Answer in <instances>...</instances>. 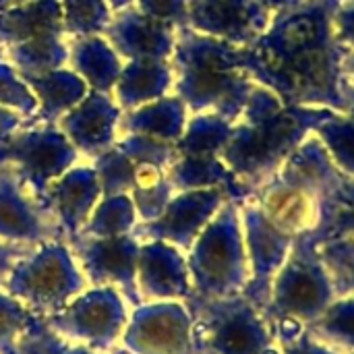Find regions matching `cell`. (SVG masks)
Returning a JSON list of instances; mask_svg holds the SVG:
<instances>
[{
  "label": "cell",
  "mask_w": 354,
  "mask_h": 354,
  "mask_svg": "<svg viewBox=\"0 0 354 354\" xmlns=\"http://www.w3.org/2000/svg\"><path fill=\"white\" fill-rule=\"evenodd\" d=\"M342 48L332 31V0H301L272 15L243 48V68L282 102L342 112Z\"/></svg>",
  "instance_id": "obj_1"
},
{
  "label": "cell",
  "mask_w": 354,
  "mask_h": 354,
  "mask_svg": "<svg viewBox=\"0 0 354 354\" xmlns=\"http://www.w3.org/2000/svg\"><path fill=\"white\" fill-rule=\"evenodd\" d=\"M328 108L282 102L272 89L255 83L220 160L232 172L245 197L259 191L286 160L309 139Z\"/></svg>",
  "instance_id": "obj_2"
},
{
  "label": "cell",
  "mask_w": 354,
  "mask_h": 354,
  "mask_svg": "<svg viewBox=\"0 0 354 354\" xmlns=\"http://www.w3.org/2000/svg\"><path fill=\"white\" fill-rule=\"evenodd\" d=\"M170 68V93L187 106L189 114L212 112L230 122L239 118L255 85L243 68L241 46L189 25L176 27Z\"/></svg>",
  "instance_id": "obj_3"
},
{
  "label": "cell",
  "mask_w": 354,
  "mask_h": 354,
  "mask_svg": "<svg viewBox=\"0 0 354 354\" xmlns=\"http://www.w3.org/2000/svg\"><path fill=\"white\" fill-rule=\"evenodd\" d=\"M346 183L315 135L286 160L259 191L249 195L263 216L295 241L319 234L326 212Z\"/></svg>",
  "instance_id": "obj_4"
},
{
  "label": "cell",
  "mask_w": 354,
  "mask_h": 354,
  "mask_svg": "<svg viewBox=\"0 0 354 354\" xmlns=\"http://www.w3.org/2000/svg\"><path fill=\"white\" fill-rule=\"evenodd\" d=\"M338 297L315 234L295 241L274 276L263 311L276 328H307Z\"/></svg>",
  "instance_id": "obj_5"
},
{
  "label": "cell",
  "mask_w": 354,
  "mask_h": 354,
  "mask_svg": "<svg viewBox=\"0 0 354 354\" xmlns=\"http://www.w3.org/2000/svg\"><path fill=\"white\" fill-rule=\"evenodd\" d=\"M185 255L195 299L209 301L243 295L251 272L239 201L228 199Z\"/></svg>",
  "instance_id": "obj_6"
},
{
  "label": "cell",
  "mask_w": 354,
  "mask_h": 354,
  "mask_svg": "<svg viewBox=\"0 0 354 354\" xmlns=\"http://www.w3.org/2000/svg\"><path fill=\"white\" fill-rule=\"evenodd\" d=\"M0 58L23 79L68 64L60 0H31L0 10Z\"/></svg>",
  "instance_id": "obj_7"
},
{
  "label": "cell",
  "mask_w": 354,
  "mask_h": 354,
  "mask_svg": "<svg viewBox=\"0 0 354 354\" xmlns=\"http://www.w3.org/2000/svg\"><path fill=\"white\" fill-rule=\"evenodd\" d=\"M195 346L201 354H280L266 311L245 292L226 299H189Z\"/></svg>",
  "instance_id": "obj_8"
},
{
  "label": "cell",
  "mask_w": 354,
  "mask_h": 354,
  "mask_svg": "<svg viewBox=\"0 0 354 354\" xmlns=\"http://www.w3.org/2000/svg\"><path fill=\"white\" fill-rule=\"evenodd\" d=\"M87 280L66 241L33 247L12 268L4 290L39 319L60 311L87 288Z\"/></svg>",
  "instance_id": "obj_9"
},
{
  "label": "cell",
  "mask_w": 354,
  "mask_h": 354,
  "mask_svg": "<svg viewBox=\"0 0 354 354\" xmlns=\"http://www.w3.org/2000/svg\"><path fill=\"white\" fill-rule=\"evenodd\" d=\"M131 305L108 286H87L60 311L39 319L50 332L87 346L100 354L114 353L120 346Z\"/></svg>",
  "instance_id": "obj_10"
},
{
  "label": "cell",
  "mask_w": 354,
  "mask_h": 354,
  "mask_svg": "<svg viewBox=\"0 0 354 354\" xmlns=\"http://www.w3.org/2000/svg\"><path fill=\"white\" fill-rule=\"evenodd\" d=\"M79 162V151L52 122L25 120L0 139V164L12 166L41 197L58 176Z\"/></svg>",
  "instance_id": "obj_11"
},
{
  "label": "cell",
  "mask_w": 354,
  "mask_h": 354,
  "mask_svg": "<svg viewBox=\"0 0 354 354\" xmlns=\"http://www.w3.org/2000/svg\"><path fill=\"white\" fill-rule=\"evenodd\" d=\"M131 354H195V326L187 303H141L131 309L120 340Z\"/></svg>",
  "instance_id": "obj_12"
},
{
  "label": "cell",
  "mask_w": 354,
  "mask_h": 354,
  "mask_svg": "<svg viewBox=\"0 0 354 354\" xmlns=\"http://www.w3.org/2000/svg\"><path fill=\"white\" fill-rule=\"evenodd\" d=\"M0 241L25 247L66 241L46 199L8 164H0Z\"/></svg>",
  "instance_id": "obj_13"
},
{
  "label": "cell",
  "mask_w": 354,
  "mask_h": 354,
  "mask_svg": "<svg viewBox=\"0 0 354 354\" xmlns=\"http://www.w3.org/2000/svg\"><path fill=\"white\" fill-rule=\"evenodd\" d=\"M66 243L89 286L116 288L127 299L131 309L141 305L135 286L141 241L135 234L112 239L75 236Z\"/></svg>",
  "instance_id": "obj_14"
},
{
  "label": "cell",
  "mask_w": 354,
  "mask_h": 354,
  "mask_svg": "<svg viewBox=\"0 0 354 354\" xmlns=\"http://www.w3.org/2000/svg\"><path fill=\"white\" fill-rule=\"evenodd\" d=\"M228 199L224 189L174 193L166 209L151 222H139L133 234L139 241H164L187 253Z\"/></svg>",
  "instance_id": "obj_15"
},
{
  "label": "cell",
  "mask_w": 354,
  "mask_h": 354,
  "mask_svg": "<svg viewBox=\"0 0 354 354\" xmlns=\"http://www.w3.org/2000/svg\"><path fill=\"white\" fill-rule=\"evenodd\" d=\"M239 212H241L245 249H247L249 272H251L245 295L263 309L270 292V284L278 274V270L282 268V263L286 261L295 245V239L284 234L280 228H276L251 197L239 201Z\"/></svg>",
  "instance_id": "obj_16"
},
{
  "label": "cell",
  "mask_w": 354,
  "mask_h": 354,
  "mask_svg": "<svg viewBox=\"0 0 354 354\" xmlns=\"http://www.w3.org/2000/svg\"><path fill=\"white\" fill-rule=\"evenodd\" d=\"M135 286L141 303L193 299L187 255L164 241H141Z\"/></svg>",
  "instance_id": "obj_17"
},
{
  "label": "cell",
  "mask_w": 354,
  "mask_h": 354,
  "mask_svg": "<svg viewBox=\"0 0 354 354\" xmlns=\"http://www.w3.org/2000/svg\"><path fill=\"white\" fill-rule=\"evenodd\" d=\"M272 15L257 0H187V25L241 48L268 27Z\"/></svg>",
  "instance_id": "obj_18"
},
{
  "label": "cell",
  "mask_w": 354,
  "mask_h": 354,
  "mask_svg": "<svg viewBox=\"0 0 354 354\" xmlns=\"http://www.w3.org/2000/svg\"><path fill=\"white\" fill-rule=\"evenodd\" d=\"M102 35L122 62L137 58L170 62L176 41V25L151 19L133 4L114 12Z\"/></svg>",
  "instance_id": "obj_19"
},
{
  "label": "cell",
  "mask_w": 354,
  "mask_h": 354,
  "mask_svg": "<svg viewBox=\"0 0 354 354\" xmlns=\"http://www.w3.org/2000/svg\"><path fill=\"white\" fill-rule=\"evenodd\" d=\"M120 108L104 91L89 89L87 95L56 120L58 131L71 141L79 156L93 160L116 143Z\"/></svg>",
  "instance_id": "obj_20"
},
{
  "label": "cell",
  "mask_w": 354,
  "mask_h": 354,
  "mask_svg": "<svg viewBox=\"0 0 354 354\" xmlns=\"http://www.w3.org/2000/svg\"><path fill=\"white\" fill-rule=\"evenodd\" d=\"M44 199L58 220L64 239H75L83 230L95 203L102 199L93 166L75 164L46 189Z\"/></svg>",
  "instance_id": "obj_21"
},
{
  "label": "cell",
  "mask_w": 354,
  "mask_h": 354,
  "mask_svg": "<svg viewBox=\"0 0 354 354\" xmlns=\"http://www.w3.org/2000/svg\"><path fill=\"white\" fill-rule=\"evenodd\" d=\"M172 91V68L170 62L162 60H129L114 83L112 97L120 112L135 110L143 104L170 95Z\"/></svg>",
  "instance_id": "obj_22"
},
{
  "label": "cell",
  "mask_w": 354,
  "mask_h": 354,
  "mask_svg": "<svg viewBox=\"0 0 354 354\" xmlns=\"http://www.w3.org/2000/svg\"><path fill=\"white\" fill-rule=\"evenodd\" d=\"M120 56L104 39V35L68 37V68L75 71L89 89L112 95L114 83L122 71Z\"/></svg>",
  "instance_id": "obj_23"
},
{
  "label": "cell",
  "mask_w": 354,
  "mask_h": 354,
  "mask_svg": "<svg viewBox=\"0 0 354 354\" xmlns=\"http://www.w3.org/2000/svg\"><path fill=\"white\" fill-rule=\"evenodd\" d=\"M187 118H189L187 106L176 95L170 93L149 104H143L135 110L120 112L116 137L137 133V135H147V137L176 143L185 131Z\"/></svg>",
  "instance_id": "obj_24"
},
{
  "label": "cell",
  "mask_w": 354,
  "mask_h": 354,
  "mask_svg": "<svg viewBox=\"0 0 354 354\" xmlns=\"http://www.w3.org/2000/svg\"><path fill=\"white\" fill-rule=\"evenodd\" d=\"M27 85L37 97V114L29 122H52L66 114L71 108H75L89 91L87 83L68 66L37 75V77H25Z\"/></svg>",
  "instance_id": "obj_25"
},
{
  "label": "cell",
  "mask_w": 354,
  "mask_h": 354,
  "mask_svg": "<svg viewBox=\"0 0 354 354\" xmlns=\"http://www.w3.org/2000/svg\"><path fill=\"white\" fill-rule=\"evenodd\" d=\"M174 193L197 189H224L230 199H245L232 172L218 156H178L166 170Z\"/></svg>",
  "instance_id": "obj_26"
},
{
  "label": "cell",
  "mask_w": 354,
  "mask_h": 354,
  "mask_svg": "<svg viewBox=\"0 0 354 354\" xmlns=\"http://www.w3.org/2000/svg\"><path fill=\"white\" fill-rule=\"evenodd\" d=\"M234 122L212 114H189L180 139L174 143L178 156H220L232 135Z\"/></svg>",
  "instance_id": "obj_27"
},
{
  "label": "cell",
  "mask_w": 354,
  "mask_h": 354,
  "mask_svg": "<svg viewBox=\"0 0 354 354\" xmlns=\"http://www.w3.org/2000/svg\"><path fill=\"white\" fill-rule=\"evenodd\" d=\"M137 224L139 218L131 195L127 193L106 195L95 203L83 230L77 236H95V239L124 236V234H133Z\"/></svg>",
  "instance_id": "obj_28"
},
{
  "label": "cell",
  "mask_w": 354,
  "mask_h": 354,
  "mask_svg": "<svg viewBox=\"0 0 354 354\" xmlns=\"http://www.w3.org/2000/svg\"><path fill=\"white\" fill-rule=\"evenodd\" d=\"M305 330L338 354H354V297H336Z\"/></svg>",
  "instance_id": "obj_29"
},
{
  "label": "cell",
  "mask_w": 354,
  "mask_h": 354,
  "mask_svg": "<svg viewBox=\"0 0 354 354\" xmlns=\"http://www.w3.org/2000/svg\"><path fill=\"white\" fill-rule=\"evenodd\" d=\"M313 135L324 145L328 158L336 170L354 180V120L336 110H328L326 116L317 122Z\"/></svg>",
  "instance_id": "obj_30"
},
{
  "label": "cell",
  "mask_w": 354,
  "mask_h": 354,
  "mask_svg": "<svg viewBox=\"0 0 354 354\" xmlns=\"http://www.w3.org/2000/svg\"><path fill=\"white\" fill-rule=\"evenodd\" d=\"M66 37L102 35L112 19L106 0H60Z\"/></svg>",
  "instance_id": "obj_31"
},
{
  "label": "cell",
  "mask_w": 354,
  "mask_h": 354,
  "mask_svg": "<svg viewBox=\"0 0 354 354\" xmlns=\"http://www.w3.org/2000/svg\"><path fill=\"white\" fill-rule=\"evenodd\" d=\"M102 197L131 193L135 187V164L114 145L91 160Z\"/></svg>",
  "instance_id": "obj_32"
},
{
  "label": "cell",
  "mask_w": 354,
  "mask_h": 354,
  "mask_svg": "<svg viewBox=\"0 0 354 354\" xmlns=\"http://www.w3.org/2000/svg\"><path fill=\"white\" fill-rule=\"evenodd\" d=\"M39 317L23 303L0 288V354H17L21 338L35 326Z\"/></svg>",
  "instance_id": "obj_33"
},
{
  "label": "cell",
  "mask_w": 354,
  "mask_h": 354,
  "mask_svg": "<svg viewBox=\"0 0 354 354\" xmlns=\"http://www.w3.org/2000/svg\"><path fill=\"white\" fill-rule=\"evenodd\" d=\"M114 145L133 164H151V166H158V168H164V170H168V166L178 158V151L174 147V143L162 141V139H156V137H147V135H137V133L116 137Z\"/></svg>",
  "instance_id": "obj_34"
},
{
  "label": "cell",
  "mask_w": 354,
  "mask_h": 354,
  "mask_svg": "<svg viewBox=\"0 0 354 354\" xmlns=\"http://www.w3.org/2000/svg\"><path fill=\"white\" fill-rule=\"evenodd\" d=\"M319 241V239H317ZM322 257L334 278L338 297H354V243L344 239L319 241Z\"/></svg>",
  "instance_id": "obj_35"
},
{
  "label": "cell",
  "mask_w": 354,
  "mask_h": 354,
  "mask_svg": "<svg viewBox=\"0 0 354 354\" xmlns=\"http://www.w3.org/2000/svg\"><path fill=\"white\" fill-rule=\"evenodd\" d=\"M0 108L12 110L25 120H31L37 114V97L27 85V81L0 58Z\"/></svg>",
  "instance_id": "obj_36"
},
{
  "label": "cell",
  "mask_w": 354,
  "mask_h": 354,
  "mask_svg": "<svg viewBox=\"0 0 354 354\" xmlns=\"http://www.w3.org/2000/svg\"><path fill=\"white\" fill-rule=\"evenodd\" d=\"M317 239H344L354 243V180L346 178L332 199Z\"/></svg>",
  "instance_id": "obj_37"
},
{
  "label": "cell",
  "mask_w": 354,
  "mask_h": 354,
  "mask_svg": "<svg viewBox=\"0 0 354 354\" xmlns=\"http://www.w3.org/2000/svg\"><path fill=\"white\" fill-rule=\"evenodd\" d=\"M17 354H100L87 346L75 344L54 332H50L39 319L21 338Z\"/></svg>",
  "instance_id": "obj_38"
},
{
  "label": "cell",
  "mask_w": 354,
  "mask_h": 354,
  "mask_svg": "<svg viewBox=\"0 0 354 354\" xmlns=\"http://www.w3.org/2000/svg\"><path fill=\"white\" fill-rule=\"evenodd\" d=\"M129 195L137 209L139 222H151L166 209L168 201L174 197V189H172L170 180L164 178L162 183H158L153 187H135Z\"/></svg>",
  "instance_id": "obj_39"
},
{
  "label": "cell",
  "mask_w": 354,
  "mask_h": 354,
  "mask_svg": "<svg viewBox=\"0 0 354 354\" xmlns=\"http://www.w3.org/2000/svg\"><path fill=\"white\" fill-rule=\"evenodd\" d=\"M280 354H338L313 338L305 328H276Z\"/></svg>",
  "instance_id": "obj_40"
},
{
  "label": "cell",
  "mask_w": 354,
  "mask_h": 354,
  "mask_svg": "<svg viewBox=\"0 0 354 354\" xmlns=\"http://www.w3.org/2000/svg\"><path fill=\"white\" fill-rule=\"evenodd\" d=\"M332 31L342 52L354 50V0H332Z\"/></svg>",
  "instance_id": "obj_41"
},
{
  "label": "cell",
  "mask_w": 354,
  "mask_h": 354,
  "mask_svg": "<svg viewBox=\"0 0 354 354\" xmlns=\"http://www.w3.org/2000/svg\"><path fill=\"white\" fill-rule=\"evenodd\" d=\"M135 6L151 19L187 25V0H135Z\"/></svg>",
  "instance_id": "obj_42"
},
{
  "label": "cell",
  "mask_w": 354,
  "mask_h": 354,
  "mask_svg": "<svg viewBox=\"0 0 354 354\" xmlns=\"http://www.w3.org/2000/svg\"><path fill=\"white\" fill-rule=\"evenodd\" d=\"M33 247H25V245H10L0 241V288H4L12 268L17 266V261L21 257H25Z\"/></svg>",
  "instance_id": "obj_43"
},
{
  "label": "cell",
  "mask_w": 354,
  "mask_h": 354,
  "mask_svg": "<svg viewBox=\"0 0 354 354\" xmlns=\"http://www.w3.org/2000/svg\"><path fill=\"white\" fill-rule=\"evenodd\" d=\"M23 122H25V118L19 116L17 112L6 110V108H0V139L6 137L8 133H12L15 129H19Z\"/></svg>",
  "instance_id": "obj_44"
},
{
  "label": "cell",
  "mask_w": 354,
  "mask_h": 354,
  "mask_svg": "<svg viewBox=\"0 0 354 354\" xmlns=\"http://www.w3.org/2000/svg\"><path fill=\"white\" fill-rule=\"evenodd\" d=\"M340 73H342V81L354 85V50L342 52V60H340Z\"/></svg>",
  "instance_id": "obj_45"
},
{
  "label": "cell",
  "mask_w": 354,
  "mask_h": 354,
  "mask_svg": "<svg viewBox=\"0 0 354 354\" xmlns=\"http://www.w3.org/2000/svg\"><path fill=\"white\" fill-rule=\"evenodd\" d=\"M342 112L354 120V85L342 83Z\"/></svg>",
  "instance_id": "obj_46"
},
{
  "label": "cell",
  "mask_w": 354,
  "mask_h": 354,
  "mask_svg": "<svg viewBox=\"0 0 354 354\" xmlns=\"http://www.w3.org/2000/svg\"><path fill=\"white\" fill-rule=\"evenodd\" d=\"M270 15H276V12H280V10H284V8H288V6H295V4H299L301 0H257Z\"/></svg>",
  "instance_id": "obj_47"
},
{
  "label": "cell",
  "mask_w": 354,
  "mask_h": 354,
  "mask_svg": "<svg viewBox=\"0 0 354 354\" xmlns=\"http://www.w3.org/2000/svg\"><path fill=\"white\" fill-rule=\"evenodd\" d=\"M106 4L110 6V10H112V15H114V12H120V10H124V8L133 6L135 0H106Z\"/></svg>",
  "instance_id": "obj_48"
},
{
  "label": "cell",
  "mask_w": 354,
  "mask_h": 354,
  "mask_svg": "<svg viewBox=\"0 0 354 354\" xmlns=\"http://www.w3.org/2000/svg\"><path fill=\"white\" fill-rule=\"evenodd\" d=\"M25 2H31V0H0V10H6V8H12V6H19V4H25Z\"/></svg>",
  "instance_id": "obj_49"
},
{
  "label": "cell",
  "mask_w": 354,
  "mask_h": 354,
  "mask_svg": "<svg viewBox=\"0 0 354 354\" xmlns=\"http://www.w3.org/2000/svg\"><path fill=\"white\" fill-rule=\"evenodd\" d=\"M110 354H131V353H127L124 348H120V346H118V348H116L114 353H110Z\"/></svg>",
  "instance_id": "obj_50"
},
{
  "label": "cell",
  "mask_w": 354,
  "mask_h": 354,
  "mask_svg": "<svg viewBox=\"0 0 354 354\" xmlns=\"http://www.w3.org/2000/svg\"><path fill=\"white\" fill-rule=\"evenodd\" d=\"M195 354H201V353H199V351H197V353H195Z\"/></svg>",
  "instance_id": "obj_51"
}]
</instances>
